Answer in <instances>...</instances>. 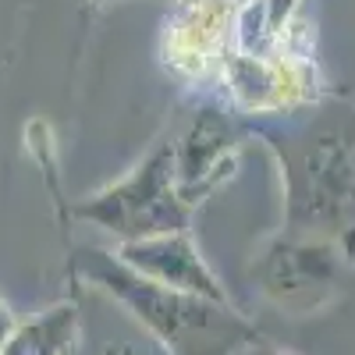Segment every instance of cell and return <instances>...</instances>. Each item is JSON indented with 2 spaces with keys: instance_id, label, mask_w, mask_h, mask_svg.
Segmentation results:
<instances>
[{
  "instance_id": "obj_1",
  "label": "cell",
  "mask_w": 355,
  "mask_h": 355,
  "mask_svg": "<svg viewBox=\"0 0 355 355\" xmlns=\"http://www.w3.org/2000/svg\"><path fill=\"white\" fill-rule=\"evenodd\" d=\"M245 128L277 160L281 231L341 242L355 259V107L331 93L299 114Z\"/></svg>"
},
{
  "instance_id": "obj_2",
  "label": "cell",
  "mask_w": 355,
  "mask_h": 355,
  "mask_svg": "<svg viewBox=\"0 0 355 355\" xmlns=\"http://www.w3.org/2000/svg\"><path fill=\"white\" fill-rule=\"evenodd\" d=\"M71 270L150 334L167 355H242L263 341L259 327L231 302H214L135 274L114 249L78 245Z\"/></svg>"
},
{
  "instance_id": "obj_3",
  "label": "cell",
  "mask_w": 355,
  "mask_h": 355,
  "mask_svg": "<svg viewBox=\"0 0 355 355\" xmlns=\"http://www.w3.org/2000/svg\"><path fill=\"white\" fill-rule=\"evenodd\" d=\"M214 93H220L242 121H274L331 96L327 75L316 61L313 25L299 18L288 33L266 43H234Z\"/></svg>"
},
{
  "instance_id": "obj_4",
  "label": "cell",
  "mask_w": 355,
  "mask_h": 355,
  "mask_svg": "<svg viewBox=\"0 0 355 355\" xmlns=\"http://www.w3.org/2000/svg\"><path fill=\"white\" fill-rule=\"evenodd\" d=\"M192 214L196 206H189L178 189L171 139H160L125 178L71 202L75 220L114 234L117 245L167 231H192Z\"/></svg>"
},
{
  "instance_id": "obj_5",
  "label": "cell",
  "mask_w": 355,
  "mask_h": 355,
  "mask_svg": "<svg viewBox=\"0 0 355 355\" xmlns=\"http://www.w3.org/2000/svg\"><path fill=\"white\" fill-rule=\"evenodd\" d=\"M355 259L341 242L277 231L256 252L249 277L270 306L288 316H316L345 288V274Z\"/></svg>"
},
{
  "instance_id": "obj_6",
  "label": "cell",
  "mask_w": 355,
  "mask_h": 355,
  "mask_svg": "<svg viewBox=\"0 0 355 355\" xmlns=\"http://www.w3.org/2000/svg\"><path fill=\"white\" fill-rule=\"evenodd\" d=\"M239 11L234 0H171L157 40L160 68L185 89H217L239 43Z\"/></svg>"
},
{
  "instance_id": "obj_7",
  "label": "cell",
  "mask_w": 355,
  "mask_h": 355,
  "mask_svg": "<svg viewBox=\"0 0 355 355\" xmlns=\"http://www.w3.org/2000/svg\"><path fill=\"white\" fill-rule=\"evenodd\" d=\"M167 139L174 150L178 189H182L189 206H199L239 171V157L249 139V128L224 100H210L189 110L182 128Z\"/></svg>"
},
{
  "instance_id": "obj_8",
  "label": "cell",
  "mask_w": 355,
  "mask_h": 355,
  "mask_svg": "<svg viewBox=\"0 0 355 355\" xmlns=\"http://www.w3.org/2000/svg\"><path fill=\"white\" fill-rule=\"evenodd\" d=\"M114 256L125 266H132L135 274L150 277L157 284L192 291L214 302H231L227 284L217 277V270L199 252L192 231H167V234H153V239L121 242V245H114Z\"/></svg>"
},
{
  "instance_id": "obj_9",
  "label": "cell",
  "mask_w": 355,
  "mask_h": 355,
  "mask_svg": "<svg viewBox=\"0 0 355 355\" xmlns=\"http://www.w3.org/2000/svg\"><path fill=\"white\" fill-rule=\"evenodd\" d=\"M82 338V313L78 306H50L28 323H15L0 355H71Z\"/></svg>"
},
{
  "instance_id": "obj_10",
  "label": "cell",
  "mask_w": 355,
  "mask_h": 355,
  "mask_svg": "<svg viewBox=\"0 0 355 355\" xmlns=\"http://www.w3.org/2000/svg\"><path fill=\"white\" fill-rule=\"evenodd\" d=\"M89 355H167V352L114 306V316L100 323V334L93 338Z\"/></svg>"
},
{
  "instance_id": "obj_11",
  "label": "cell",
  "mask_w": 355,
  "mask_h": 355,
  "mask_svg": "<svg viewBox=\"0 0 355 355\" xmlns=\"http://www.w3.org/2000/svg\"><path fill=\"white\" fill-rule=\"evenodd\" d=\"M242 355H291V352H288V348H277V345H270V341L263 338V341H256V345H252L249 352H242Z\"/></svg>"
},
{
  "instance_id": "obj_12",
  "label": "cell",
  "mask_w": 355,
  "mask_h": 355,
  "mask_svg": "<svg viewBox=\"0 0 355 355\" xmlns=\"http://www.w3.org/2000/svg\"><path fill=\"white\" fill-rule=\"evenodd\" d=\"M15 331V316H11V309L4 306V302H0V345H4L8 341V334Z\"/></svg>"
},
{
  "instance_id": "obj_13",
  "label": "cell",
  "mask_w": 355,
  "mask_h": 355,
  "mask_svg": "<svg viewBox=\"0 0 355 355\" xmlns=\"http://www.w3.org/2000/svg\"><path fill=\"white\" fill-rule=\"evenodd\" d=\"M93 4H117V0H93ZM234 4H252V0H234Z\"/></svg>"
}]
</instances>
